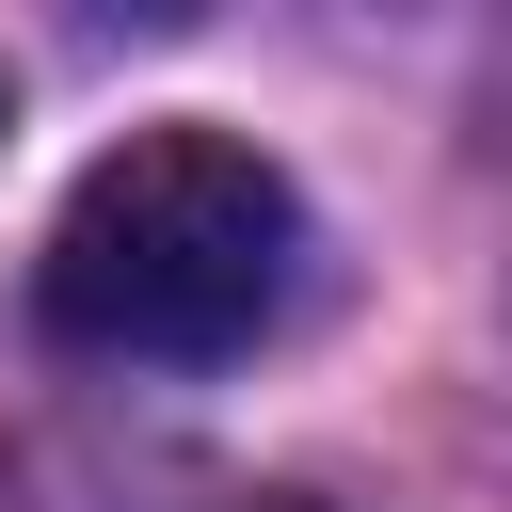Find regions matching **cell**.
<instances>
[{
    "label": "cell",
    "mask_w": 512,
    "mask_h": 512,
    "mask_svg": "<svg viewBox=\"0 0 512 512\" xmlns=\"http://www.w3.org/2000/svg\"><path fill=\"white\" fill-rule=\"evenodd\" d=\"M288 272H304L288 160H256L240 128H128L64 192L32 304H48V336H80L112 368H208L288 320Z\"/></svg>",
    "instance_id": "1"
}]
</instances>
